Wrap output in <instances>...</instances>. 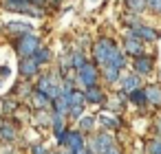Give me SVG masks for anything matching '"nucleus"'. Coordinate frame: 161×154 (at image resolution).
Wrapping results in <instances>:
<instances>
[{
  "instance_id": "1",
  "label": "nucleus",
  "mask_w": 161,
  "mask_h": 154,
  "mask_svg": "<svg viewBox=\"0 0 161 154\" xmlns=\"http://www.w3.org/2000/svg\"><path fill=\"white\" fill-rule=\"evenodd\" d=\"M91 53H93V62H95L99 68H102V66H115V68L124 71L126 64H128V57L124 55L121 46H119L113 38H108V35L97 38V40L93 42Z\"/></svg>"
},
{
  "instance_id": "2",
  "label": "nucleus",
  "mask_w": 161,
  "mask_h": 154,
  "mask_svg": "<svg viewBox=\"0 0 161 154\" xmlns=\"http://www.w3.org/2000/svg\"><path fill=\"white\" fill-rule=\"evenodd\" d=\"M33 88L40 90V93H44L53 101L55 97L62 95V77H60V73H42V75L36 77Z\"/></svg>"
},
{
  "instance_id": "3",
  "label": "nucleus",
  "mask_w": 161,
  "mask_h": 154,
  "mask_svg": "<svg viewBox=\"0 0 161 154\" xmlns=\"http://www.w3.org/2000/svg\"><path fill=\"white\" fill-rule=\"evenodd\" d=\"M0 9H5L9 13H22V16H31V18H44L47 9L31 5L29 0H0Z\"/></svg>"
},
{
  "instance_id": "4",
  "label": "nucleus",
  "mask_w": 161,
  "mask_h": 154,
  "mask_svg": "<svg viewBox=\"0 0 161 154\" xmlns=\"http://www.w3.org/2000/svg\"><path fill=\"white\" fill-rule=\"evenodd\" d=\"M40 46H42V40L36 33H27V35H20L14 40V49H16L18 57H33V53Z\"/></svg>"
},
{
  "instance_id": "5",
  "label": "nucleus",
  "mask_w": 161,
  "mask_h": 154,
  "mask_svg": "<svg viewBox=\"0 0 161 154\" xmlns=\"http://www.w3.org/2000/svg\"><path fill=\"white\" fill-rule=\"evenodd\" d=\"M75 79H77V84L80 86H95V84H99L102 79H99V66L93 62V60H86L77 71H75Z\"/></svg>"
},
{
  "instance_id": "6",
  "label": "nucleus",
  "mask_w": 161,
  "mask_h": 154,
  "mask_svg": "<svg viewBox=\"0 0 161 154\" xmlns=\"http://www.w3.org/2000/svg\"><path fill=\"white\" fill-rule=\"evenodd\" d=\"M124 35L137 38V40H141V42H146V44H154V42L161 38V31L154 29V27H150V24H146V22H141V24H137V27H128Z\"/></svg>"
},
{
  "instance_id": "7",
  "label": "nucleus",
  "mask_w": 161,
  "mask_h": 154,
  "mask_svg": "<svg viewBox=\"0 0 161 154\" xmlns=\"http://www.w3.org/2000/svg\"><path fill=\"white\" fill-rule=\"evenodd\" d=\"M115 145V136H113V132L110 130H99V132H95L93 134V139L88 141V150L93 152V154H104L106 150H110Z\"/></svg>"
},
{
  "instance_id": "8",
  "label": "nucleus",
  "mask_w": 161,
  "mask_h": 154,
  "mask_svg": "<svg viewBox=\"0 0 161 154\" xmlns=\"http://www.w3.org/2000/svg\"><path fill=\"white\" fill-rule=\"evenodd\" d=\"M66 99H69V117L71 119H80L84 114V108L88 106L86 99H84V93L80 88H73L71 93H66Z\"/></svg>"
},
{
  "instance_id": "9",
  "label": "nucleus",
  "mask_w": 161,
  "mask_h": 154,
  "mask_svg": "<svg viewBox=\"0 0 161 154\" xmlns=\"http://www.w3.org/2000/svg\"><path fill=\"white\" fill-rule=\"evenodd\" d=\"M3 33H7L11 40L20 38V35H27V33H36L33 31V24L29 22H22V20H11L7 24H3Z\"/></svg>"
},
{
  "instance_id": "10",
  "label": "nucleus",
  "mask_w": 161,
  "mask_h": 154,
  "mask_svg": "<svg viewBox=\"0 0 161 154\" xmlns=\"http://www.w3.org/2000/svg\"><path fill=\"white\" fill-rule=\"evenodd\" d=\"M40 64L33 60V57H20V62H18V73H20V77L22 79H36L38 75H40Z\"/></svg>"
},
{
  "instance_id": "11",
  "label": "nucleus",
  "mask_w": 161,
  "mask_h": 154,
  "mask_svg": "<svg viewBox=\"0 0 161 154\" xmlns=\"http://www.w3.org/2000/svg\"><path fill=\"white\" fill-rule=\"evenodd\" d=\"M154 71V55H139V57H132V73H137L139 77L143 75H150Z\"/></svg>"
},
{
  "instance_id": "12",
  "label": "nucleus",
  "mask_w": 161,
  "mask_h": 154,
  "mask_svg": "<svg viewBox=\"0 0 161 154\" xmlns=\"http://www.w3.org/2000/svg\"><path fill=\"white\" fill-rule=\"evenodd\" d=\"M121 51H124L126 57H139V55L146 53V42H141V40H137V38L124 35V46H121Z\"/></svg>"
},
{
  "instance_id": "13",
  "label": "nucleus",
  "mask_w": 161,
  "mask_h": 154,
  "mask_svg": "<svg viewBox=\"0 0 161 154\" xmlns=\"http://www.w3.org/2000/svg\"><path fill=\"white\" fill-rule=\"evenodd\" d=\"M82 93H84V99H86V104H93V106H104V104H106V90L102 88V84L86 86Z\"/></svg>"
},
{
  "instance_id": "14",
  "label": "nucleus",
  "mask_w": 161,
  "mask_h": 154,
  "mask_svg": "<svg viewBox=\"0 0 161 154\" xmlns=\"http://www.w3.org/2000/svg\"><path fill=\"white\" fill-rule=\"evenodd\" d=\"M119 90H124L126 95L130 93V90H135V88H141V77L137 75V73H121V77H119Z\"/></svg>"
},
{
  "instance_id": "15",
  "label": "nucleus",
  "mask_w": 161,
  "mask_h": 154,
  "mask_svg": "<svg viewBox=\"0 0 161 154\" xmlns=\"http://www.w3.org/2000/svg\"><path fill=\"white\" fill-rule=\"evenodd\" d=\"M84 145H86V141H84V134H82L80 130H66V141H64V147H66V150L77 152V150H82Z\"/></svg>"
},
{
  "instance_id": "16",
  "label": "nucleus",
  "mask_w": 161,
  "mask_h": 154,
  "mask_svg": "<svg viewBox=\"0 0 161 154\" xmlns=\"http://www.w3.org/2000/svg\"><path fill=\"white\" fill-rule=\"evenodd\" d=\"M16 136H18V130L14 128V123L7 121V119H0V141L3 143H14Z\"/></svg>"
},
{
  "instance_id": "17",
  "label": "nucleus",
  "mask_w": 161,
  "mask_h": 154,
  "mask_svg": "<svg viewBox=\"0 0 161 154\" xmlns=\"http://www.w3.org/2000/svg\"><path fill=\"white\" fill-rule=\"evenodd\" d=\"M119 77H121V71L115 68V66H102L99 68V79L104 84H108V86H115L119 82Z\"/></svg>"
},
{
  "instance_id": "18",
  "label": "nucleus",
  "mask_w": 161,
  "mask_h": 154,
  "mask_svg": "<svg viewBox=\"0 0 161 154\" xmlns=\"http://www.w3.org/2000/svg\"><path fill=\"white\" fill-rule=\"evenodd\" d=\"M29 104L36 108V110H49L51 108V99L44 95V93H40V90H31V95H29Z\"/></svg>"
},
{
  "instance_id": "19",
  "label": "nucleus",
  "mask_w": 161,
  "mask_h": 154,
  "mask_svg": "<svg viewBox=\"0 0 161 154\" xmlns=\"http://www.w3.org/2000/svg\"><path fill=\"white\" fill-rule=\"evenodd\" d=\"M143 93H146V99H148L150 106L161 108V86H159V84H148V86H143Z\"/></svg>"
},
{
  "instance_id": "20",
  "label": "nucleus",
  "mask_w": 161,
  "mask_h": 154,
  "mask_svg": "<svg viewBox=\"0 0 161 154\" xmlns=\"http://www.w3.org/2000/svg\"><path fill=\"white\" fill-rule=\"evenodd\" d=\"M33 60H36L40 66H47V64H51V62H53V53H51V49H49V46H44V44H42V46L33 53Z\"/></svg>"
},
{
  "instance_id": "21",
  "label": "nucleus",
  "mask_w": 161,
  "mask_h": 154,
  "mask_svg": "<svg viewBox=\"0 0 161 154\" xmlns=\"http://www.w3.org/2000/svg\"><path fill=\"white\" fill-rule=\"evenodd\" d=\"M126 97H128V104H132V106H139V108H143V106L148 104V99H146V93H143V86H141V88H135V90H130Z\"/></svg>"
},
{
  "instance_id": "22",
  "label": "nucleus",
  "mask_w": 161,
  "mask_h": 154,
  "mask_svg": "<svg viewBox=\"0 0 161 154\" xmlns=\"http://www.w3.org/2000/svg\"><path fill=\"white\" fill-rule=\"evenodd\" d=\"M97 121L104 125V130H110V132H113V130H117V128L121 125V121H119V119H117L113 112H110V114H108V112L99 114V119H97Z\"/></svg>"
},
{
  "instance_id": "23",
  "label": "nucleus",
  "mask_w": 161,
  "mask_h": 154,
  "mask_svg": "<svg viewBox=\"0 0 161 154\" xmlns=\"http://www.w3.org/2000/svg\"><path fill=\"white\" fill-rule=\"evenodd\" d=\"M124 5L128 13H135V16H141L146 11V0H124Z\"/></svg>"
},
{
  "instance_id": "24",
  "label": "nucleus",
  "mask_w": 161,
  "mask_h": 154,
  "mask_svg": "<svg viewBox=\"0 0 161 154\" xmlns=\"http://www.w3.org/2000/svg\"><path fill=\"white\" fill-rule=\"evenodd\" d=\"M51 125H53V134H60L66 130V117L58 114V112H51Z\"/></svg>"
},
{
  "instance_id": "25",
  "label": "nucleus",
  "mask_w": 161,
  "mask_h": 154,
  "mask_svg": "<svg viewBox=\"0 0 161 154\" xmlns=\"http://www.w3.org/2000/svg\"><path fill=\"white\" fill-rule=\"evenodd\" d=\"M77 121H80V132L84 134V132H93V128H95V121H97V119H95V117H91V114H82Z\"/></svg>"
},
{
  "instance_id": "26",
  "label": "nucleus",
  "mask_w": 161,
  "mask_h": 154,
  "mask_svg": "<svg viewBox=\"0 0 161 154\" xmlns=\"http://www.w3.org/2000/svg\"><path fill=\"white\" fill-rule=\"evenodd\" d=\"M146 9L154 16H161V0H146Z\"/></svg>"
},
{
  "instance_id": "27",
  "label": "nucleus",
  "mask_w": 161,
  "mask_h": 154,
  "mask_svg": "<svg viewBox=\"0 0 161 154\" xmlns=\"http://www.w3.org/2000/svg\"><path fill=\"white\" fill-rule=\"evenodd\" d=\"M143 20L139 18V16H135V13H126V18H124V24H126V29L128 27H137V24H141Z\"/></svg>"
},
{
  "instance_id": "28",
  "label": "nucleus",
  "mask_w": 161,
  "mask_h": 154,
  "mask_svg": "<svg viewBox=\"0 0 161 154\" xmlns=\"http://www.w3.org/2000/svg\"><path fill=\"white\" fill-rule=\"evenodd\" d=\"M148 152L150 154H161V136H157L148 143Z\"/></svg>"
},
{
  "instance_id": "29",
  "label": "nucleus",
  "mask_w": 161,
  "mask_h": 154,
  "mask_svg": "<svg viewBox=\"0 0 161 154\" xmlns=\"http://www.w3.org/2000/svg\"><path fill=\"white\" fill-rule=\"evenodd\" d=\"M3 110H5V112H16V110H18V101H14V99H7V101L3 104Z\"/></svg>"
},
{
  "instance_id": "30",
  "label": "nucleus",
  "mask_w": 161,
  "mask_h": 154,
  "mask_svg": "<svg viewBox=\"0 0 161 154\" xmlns=\"http://www.w3.org/2000/svg\"><path fill=\"white\" fill-rule=\"evenodd\" d=\"M31 154H49V150H47L42 143H40V145L36 143V145H31Z\"/></svg>"
},
{
  "instance_id": "31",
  "label": "nucleus",
  "mask_w": 161,
  "mask_h": 154,
  "mask_svg": "<svg viewBox=\"0 0 161 154\" xmlns=\"http://www.w3.org/2000/svg\"><path fill=\"white\" fill-rule=\"evenodd\" d=\"M31 5H36V7H42V9H47L49 7V0H29Z\"/></svg>"
},
{
  "instance_id": "32",
  "label": "nucleus",
  "mask_w": 161,
  "mask_h": 154,
  "mask_svg": "<svg viewBox=\"0 0 161 154\" xmlns=\"http://www.w3.org/2000/svg\"><path fill=\"white\" fill-rule=\"evenodd\" d=\"M104 154H121V150H119L117 145H113V147H110V150H106Z\"/></svg>"
},
{
  "instance_id": "33",
  "label": "nucleus",
  "mask_w": 161,
  "mask_h": 154,
  "mask_svg": "<svg viewBox=\"0 0 161 154\" xmlns=\"http://www.w3.org/2000/svg\"><path fill=\"white\" fill-rule=\"evenodd\" d=\"M7 75H9V68H7V66H0V77H3V79H5Z\"/></svg>"
},
{
  "instance_id": "34",
  "label": "nucleus",
  "mask_w": 161,
  "mask_h": 154,
  "mask_svg": "<svg viewBox=\"0 0 161 154\" xmlns=\"http://www.w3.org/2000/svg\"><path fill=\"white\" fill-rule=\"evenodd\" d=\"M75 154H93V152H91V150H88V147H86V145H84V147H82V150H77V152H75Z\"/></svg>"
},
{
  "instance_id": "35",
  "label": "nucleus",
  "mask_w": 161,
  "mask_h": 154,
  "mask_svg": "<svg viewBox=\"0 0 161 154\" xmlns=\"http://www.w3.org/2000/svg\"><path fill=\"white\" fill-rule=\"evenodd\" d=\"M60 154H75V152H71V150H66V147H64V150H62Z\"/></svg>"
},
{
  "instance_id": "36",
  "label": "nucleus",
  "mask_w": 161,
  "mask_h": 154,
  "mask_svg": "<svg viewBox=\"0 0 161 154\" xmlns=\"http://www.w3.org/2000/svg\"><path fill=\"white\" fill-rule=\"evenodd\" d=\"M157 130H159V134H161V119H159V125H157Z\"/></svg>"
},
{
  "instance_id": "37",
  "label": "nucleus",
  "mask_w": 161,
  "mask_h": 154,
  "mask_svg": "<svg viewBox=\"0 0 161 154\" xmlns=\"http://www.w3.org/2000/svg\"><path fill=\"white\" fill-rule=\"evenodd\" d=\"M0 86H3V77H0Z\"/></svg>"
}]
</instances>
